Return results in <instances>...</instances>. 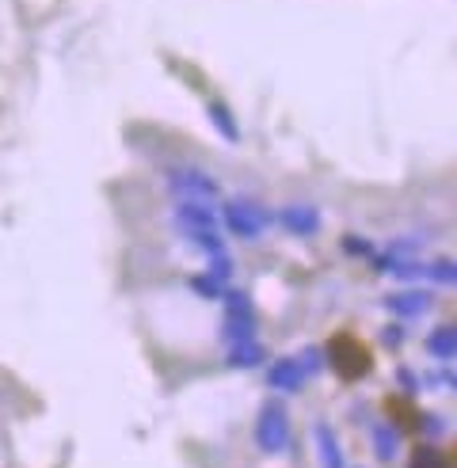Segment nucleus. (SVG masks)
<instances>
[{
    "instance_id": "7",
    "label": "nucleus",
    "mask_w": 457,
    "mask_h": 468,
    "mask_svg": "<svg viewBox=\"0 0 457 468\" xmlns=\"http://www.w3.org/2000/svg\"><path fill=\"white\" fill-rule=\"evenodd\" d=\"M381 305L393 313V316H400V320H420L423 313H430V305H434V297L430 293H423V290H400V293H388Z\"/></svg>"
},
{
    "instance_id": "25",
    "label": "nucleus",
    "mask_w": 457,
    "mask_h": 468,
    "mask_svg": "<svg viewBox=\"0 0 457 468\" xmlns=\"http://www.w3.org/2000/svg\"><path fill=\"white\" fill-rule=\"evenodd\" d=\"M420 423H427V427H423L427 434H439V431L446 427V423H442V419H439V415H420Z\"/></svg>"
},
{
    "instance_id": "15",
    "label": "nucleus",
    "mask_w": 457,
    "mask_h": 468,
    "mask_svg": "<svg viewBox=\"0 0 457 468\" xmlns=\"http://www.w3.org/2000/svg\"><path fill=\"white\" fill-rule=\"evenodd\" d=\"M187 244H191L195 251H202V255H218V251H228L218 229H206V232H191V237H187Z\"/></svg>"
},
{
    "instance_id": "8",
    "label": "nucleus",
    "mask_w": 457,
    "mask_h": 468,
    "mask_svg": "<svg viewBox=\"0 0 457 468\" xmlns=\"http://www.w3.org/2000/svg\"><path fill=\"white\" fill-rule=\"evenodd\" d=\"M305 369H302V362L297 358H279V362H271L267 366V385L274 388V392H302L305 388Z\"/></svg>"
},
{
    "instance_id": "17",
    "label": "nucleus",
    "mask_w": 457,
    "mask_h": 468,
    "mask_svg": "<svg viewBox=\"0 0 457 468\" xmlns=\"http://www.w3.org/2000/svg\"><path fill=\"white\" fill-rule=\"evenodd\" d=\"M233 271H237V263H233V255H228V251L210 255V267H206V274L218 278L221 286H228V278H233Z\"/></svg>"
},
{
    "instance_id": "24",
    "label": "nucleus",
    "mask_w": 457,
    "mask_h": 468,
    "mask_svg": "<svg viewBox=\"0 0 457 468\" xmlns=\"http://www.w3.org/2000/svg\"><path fill=\"white\" fill-rule=\"evenodd\" d=\"M404 343V327L400 324H388L385 332H381V346H388V350H397Z\"/></svg>"
},
{
    "instance_id": "9",
    "label": "nucleus",
    "mask_w": 457,
    "mask_h": 468,
    "mask_svg": "<svg viewBox=\"0 0 457 468\" xmlns=\"http://www.w3.org/2000/svg\"><path fill=\"white\" fill-rule=\"evenodd\" d=\"M313 441H316V461L324 464V468H347V457H343V446H339V438L328 423H316L313 427Z\"/></svg>"
},
{
    "instance_id": "13",
    "label": "nucleus",
    "mask_w": 457,
    "mask_h": 468,
    "mask_svg": "<svg viewBox=\"0 0 457 468\" xmlns=\"http://www.w3.org/2000/svg\"><path fill=\"white\" fill-rule=\"evenodd\" d=\"M221 339H225V346L256 339V316H225V324H221Z\"/></svg>"
},
{
    "instance_id": "5",
    "label": "nucleus",
    "mask_w": 457,
    "mask_h": 468,
    "mask_svg": "<svg viewBox=\"0 0 457 468\" xmlns=\"http://www.w3.org/2000/svg\"><path fill=\"white\" fill-rule=\"evenodd\" d=\"M274 221H279L290 237H316L320 232V209L316 206H305V202H293V206H282L279 214H274Z\"/></svg>"
},
{
    "instance_id": "20",
    "label": "nucleus",
    "mask_w": 457,
    "mask_h": 468,
    "mask_svg": "<svg viewBox=\"0 0 457 468\" xmlns=\"http://www.w3.org/2000/svg\"><path fill=\"white\" fill-rule=\"evenodd\" d=\"M427 278H434V282H442V286H453V282H457V267H453V260L430 263V267H427Z\"/></svg>"
},
{
    "instance_id": "14",
    "label": "nucleus",
    "mask_w": 457,
    "mask_h": 468,
    "mask_svg": "<svg viewBox=\"0 0 457 468\" xmlns=\"http://www.w3.org/2000/svg\"><path fill=\"white\" fill-rule=\"evenodd\" d=\"M427 355L439 358V362H453L457 358V335H453V327H439V332L427 335Z\"/></svg>"
},
{
    "instance_id": "26",
    "label": "nucleus",
    "mask_w": 457,
    "mask_h": 468,
    "mask_svg": "<svg viewBox=\"0 0 457 468\" xmlns=\"http://www.w3.org/2000/svg\"><path fill=\"white\" fill-rule=\"evenodd\" d=\"M434 381H439V385H446V388H453V369H450V362H446L439 373H434Z\"/></svg>"
},
{
    "instance_id": "3",
    "label": "nucleus",
    "mask_w": 457,
    "mask_h": 468,
    "mask_svg": "<svg viewBox=\"0 0 457 468\" xmlns=\"http://www.w3.org/2000/svg\"><path fill=\"white\" fill-rule=\"evenodd\" d=\"M256 446L263 453H282L290 446V411L282 400H267L256 415Z\"/></svg>"
},
{
    "instance_id": "18",
    "label": "nucleus",
    "mask_w": 457,
    "mask_h": 468,
    "mask_svg": "<svg viewBox=\"0 0 457 468\" xmlns=\"http://www.w3.org/2000/svg\"><path fill=\"white\" fill-rule=\"evenodd\" d=\"M191 290H195L198 297H210V301H221V293H225V286L218 282V278H210V274H206V271L191 278Z\"/></svg>"
},
{
    "instance_id": "4",
    "label": "nucleus",
    "mask_w": 457,
    "mask_h": 468,
    "mask_svg": "<svg viewBox=\"0 0 457 468\" xmlns=\"http://www.w3.org/2000/svg\"><path fill=\"white\" fill-rule=\"evenodd\" d=\"M218 179L206 176L198 168H172L168 172V195L179 198V202H210L218 198Z\"/></svg>"
},
{
    "instance_id": "22",
    "label": "nucleus",
    "mask_w": 457,
    "mask_h": 468,
    "mask_svg": "<svg viewBox=\"0 0 457 468\" xmlns=\"http://www.w3.org/2000/svg\"><path fill=\"white\" fill-rule=\"evenodd\" d=\"M343 251L347 255H374V244L366 237H343Z\"/></svg>"
},
{
    "instance_id": "21",
    "label": "nucleus",
    "mask_w": 457,
    "mask_h": 468,
    "mask_svg": "<svg viewBox=\"0 0 457 468\" xmlns=\"http://www.w3.org/2000/svg\"><path fill=\"white\" fill-rule=\"evenodd\" d=\"M411 468H450V461L439 450H420L416 461H411Z\"/></svg>"
},
{
    "instance_id": "1",
    "label": "nucleus",
    "mask_w": 457,
    "mask_h": 468,
    "mask_svg": "<svg viewBox=\"0 0 457 468\" xmlns=\"http://www.w3.org/2000/svg\"><path fill=\"white\" fill-rule=\"evenodd\" d=\"M324 362L339 373L343 381H362L366 373H370V366H374V355L355 332H335L328 350H324Z\"/></svg>"
},
{
    "instance_id": "2",
    "label": "nucleus",
    "mask_w": 457,
    "mask_h": 468,
    "mask_svg": "<svg viewBox=\"0 0 457 468\" xmlns=\"http://www.w3.org/2000/svg\"><path fill=\"white\" fill-rule=\"evenodd\" d=\"M221 214H225V218H221L225 229L233 232V237H240V240H256L260 232H267V229L274 225L271 209L260 206V202H251V198H228Z\"/></svg>"
},
{
    "instance_id": "19",
    "label": "nucleus",
    "mask_w": 457,
    "mask_h": 468,
    "mask_svg": "<svg viewBox=\"0 0 457 468\" xmlns=\"http://www.w3.org/2000/svg\"><path fill=\"white\" fill-rule=\"evenodd\" d=\"M297 362H302L305 378H313V373H320V369H324V350H320V346H305L302 355H297Z\"/></svg>"
},
{
    "instance_id": "16",
    "label": "nucleus",
    "mask_w": 457,
    "mask_h": 468,
    "mask_svg": "<svg viewBox=\"0 0 457 468\" xmlns=\"http://www.w3.org/2000/svg\"><path fill=\"white\" fill-rule=\"evenodd\" d=\"M221 301H225V316H256V309H251V293H244V290H225Z\"/></svg>"
},
{
    "instance_id": "23",
    "label": "nucleus",
    "mask_w": 457,
    "mask_h": 468,
    "mask_svg": "<svg viewBox=\"0 0 457 468\" xmlns=\"http://www.w3.org/2000/svg\"><path fill=\"white\" fill-rule=\"evenodd\" d=\"M397 381H400L404 396H416V392H420V378H416V373H411L408 366H400V369H397Z\"/></svg>"
},
{
    "instance_id": "12",
    "label": "nucleus",
    "mask_w": 457,
    "mask_h": 468,
    "mask_svg": "<svg viewBox=\"0 0 457 468\" xmlns=\"http://www.w3.org/2000/svg\"><path fill=\"white\" fill-rule=\"evenodd\" d=\"M206 114H210V122H214V130L225 137V142H240V126H237V114L233 111H228L221 100H210V103H206Z\"/></svg>"
},
{
    "instance_id": "10",
    "label": "nucleus",
    "mask_w": 457,
    "mask_h": 468,
    "mask_svg": "<svg viewBox=\"0 0 457 468\" xmlns=\"http://www.w3.org/2000/svg\"><path fill=\"white\" fill-rule=\"evenodd\" d=\"M263 362H267V346L260 339L233 343L225 350V366H233V369H260Z\"/></svg>"
},
{
    "instance_id": "6",
    "label": "nucleus",
    "mask_w": 457,
    "mask_h": 468,
    "mask_svg": "<svg viewBox=\"0 0 457 468\" xmlns=\"http://www.w3.org/2000/svg\"><path fill=\"white\" fill-rule=\"evenodd\" d=\"M172 225L183 232V237H191V232H206V229H218V218L210 202H179L172 209Z\"/></svg>"
},
{
    "instance_id": "11",
    "label": "nucleus",
    "mask_w": 457,
    "mask_h": 468,
    "mask_svg": "<svg viewBox=\"0 0 457 468\" xmlns=\"http://www.w3.org/2000/svg\"><path fill=\"white\" fill-rule=\"evenodd\" d=\"M370 441H374V453L377 461H397L400 457V434H397V423H377L370 431Z\"/></svg>"
}]
</instances>
